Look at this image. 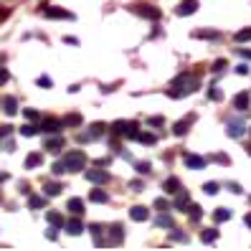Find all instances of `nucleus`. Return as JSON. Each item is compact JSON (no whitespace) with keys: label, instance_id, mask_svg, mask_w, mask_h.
I'll return each mask as SVG.
<instances>
[{"label":"nucleus","instance_id":"2f4dec72","mask_svg":"<svg viewBox=\"0 0 251 251\" xmlns=\"http://www.w3.org/2000/svg\"><path fill=\"white\" fill-rule=\"evenodd\" d=\"M188 211H190V218H193V221H201V205L190 203V205H188Z\"/></svg>","mask_w":251,"mask_h":251},{"label":"nucleus","instance_id":"dca6fc26","mask_svg":"<svg viewBox=\"0 0 251 251\" xmlns=\"http://www.w3.org/2000/svg\"><path fill=\"white\" fill-rule=\"evenodd\" d=\"M3 112L8 114V117H13L18 112V101H16V97H5L3 99Z\"/></svg>","mask_w":251,"mask_h":251},{"label":"nucleus","instance_id":"2eb2a0df","mask_svg":"<svg viewBox=\"0 0 251 251\" xmlns=\"http://www.w3.org/2000/svg\"><path fill=\"white\" fill-rule=\"evenodd\" d=\"M122 239H125V228H122L120 224H114L112 231H109V241H107V244H120Z\"/></svg>","mask_w":251,"mask_h":251},{"label":"nucleus","instance_id":"473e14b6","mask_svg":"<svg viewBox=\"0 0 251 251\" xmlns=\"http://www.w3.org/2000/svg\"><path fill=\"white\" fill-rule=\"evenodd\" d=\"M203 193L216 196V193H218V183H213V180H211V183H205V185H203Z\"/></svg>","mask_w":251,"mask_h":251},{"label":"nucleus","instance_id":"6ab92c4d","mask_svg":"<svg viewBox=\"0 0 251 251\" xmlns=\"http://www.w3.org/2000/svg\"><path fill=\"white\" fill-rule=\"evenodd\" d=\"M188 205H190V196L183 193V190H178V198H175V208H178V211H185Z\"/></svg>","mask_w":251,"mask_h":251},{"label":"nucleus","instance_id":"f8f14e48","mask_svg":"<svg viewBox=\"0 0 251 251\" xmlns=\"http://www.w3.org/2000/svg\"><path fill=\"white\" fill-rule=\"evenodd\" d=\"M66 231H69L71 236H79V233H84V224L79 221V216H76V218H71V221H66Z\"/></svg>","mask_w":251,"mask_h":251},{"label":"nucleus","instance_id":"cd10ccee","mask_svg":"<svg viewBox=\"0 0 251 251\" xmlns=\"http://www.w3.org/2000/svg\"><path fill=\"white\" fill-rule=\"evenodd\" d=\"M41 160H43V157H41L38 152H33V155H28V160H25V168H28V170H31V168H36V165H41Z\"/></svg>","mask_w":251,"mask_h":251},{"label":"nucleus","instance_id":"4468645a","mask_svg":"<svg viewBox=\"0 0 251 251\" xmlns=\"http://www.w3.org/2000/svg\"><path fill=\"white\" fill-rule=\"evenodd\" d=\"M66 211H71L74 216H81V213H84V201H81V198H71V201L66 203Z\"/></svg>","mask_w":251,"mask_h":251},{"label":"nucleus","instance_id":"0eeeda50","mask_svg":"<svg viewBox=\"0 0 251 251\" xmlns=\"http://www.w3.org/2000/svg\"><path fill=\"white\" fill-rule=\"evenodd\" d=\"M196 10H198V0H183L175 13H178V16H193Z\"/></svg>","mask_w":251,"mask_h":251},{"label":"nucleus","instance_id":"bb28decb","mask_svg":"<svg viewBox=\"0 0 251 251\" xmlns=\"http://www.w3.org/2000/svg\"><path fill=\"white\" fill-rule=\"evenodd\" d=\"M43 205H46V198H41V196L28 198V208H43Z\"/></svg>","mask_w":251,"mask_h":251},{"label":"nucleus","instance_id":"b1692460","mask_svg":"<svg viewBox=\"0 0 251 251\" xmlns=\"http://www.w3.org/2000/svg\"><path fill=\"white\" fill-rule=\"evenodd\" d=\"M137 142H142V145H155V135H152V132H137V137H135Z\"/></svg>","mask_w":251,"mask_h":251},{"label":"nucleus","instance_id":"6e6d98bb","mask_svg":"<svg viewBox=\"0 0 251 251\" xmlns=\"http://www.w3.org/2000/svg\"><path fill=\"white\" fill-rule=\"evenodd\" d=\"M0 104H3V101H0Z\"/></svg>","mask_w":251,"mask_h":251},{"label":"nucleus","instance_id":"c756f323","mask_svg":"<svg viewBox=\"0 0 251 251\" xmlns=\"http://www.w3.org/2000/svg\"><path fill=\"white\" fill-rule=\"evenodd\" d=\"M157 226H162V228H173V218L162 213V216L157 218Z\"/></svg>","mask_w":251,"mask_h":251},{"label":"nucleus","instance_id":"72a5a7b5","mask_svg":"<svg viewBox=\"0 0 251 251\" xmlns=\"http://www.w3.org/2000/svg\"><path fill=\"white\" fill-rule=\"evenodd\" d=\"M196 36H198V38H213V41H216V38H221V33H218V31H198Z\"/></svg>","mask_w":251,"mask_h":251},{"label":"nucleus","instance_id":"de8ad7c7","mask_svg":"<svg viewBox=\"0 0 251 251\" xmlns=\"http://www.w3.org/2000/svg\"><path fill=\"white\" fill-rule=\"evenodd\" d=\"M25 117L28 120H38V112L36 109H25Z\"/></svg>","mask_w":251,"mask_h":251},{"label":"nucleus","instance_id":"c85d7f7f","mask_svg":"<svg viewBox=\"0 0 251 251\" xmlns=\"http://www.w3.org/2000/svg\"><path fill=\"white\" fill-rule=\"evenodd\" d=\"M233 38L239 41V43H244V41H251V28H244V31H239V33H236Z\"/></svg>","mask_w":251,"mask_h":251},{"label":"nucleus","instance_id":"393cba45","mask_svg":"<svg viewBox=\"0 0 251 251\" xmlns=\"http://www.w3.org/2000/svg\"><path fill=\"white\" fill-rule=\"evenodd\" d=\"M89 201H92V203H107V201H109V196L104 193V190H99V188H97V190H92Z\"/></svg>","mask_w":251,"mask_h":251},{"label":"nucleus","instance_id":"7c9ffc66","mask_svg":"<svg viewBox=\"0 0 251 251\" xmlns=\"http://www.w3.org/2000/svg\"><path fill=\"white\" fill-rule=\"evenodd\" d=\"M36 132H38V127H33V125H23L21 127V135H25V137H33Z\"/></svg>","mask_w":251,"mask_h":251},{"label":"nucleus","instance_id":"49530a36","mask_svg":"<svg viewBox=\"0 0 251 251\" xmlns=\"http://www.w3.org/2000/svg\"><path fill=\"white\" fill-rule=\"evenodd\" d=\"M10 129H13V127H8V125H3V127H0V140H3V137H8V135H10Z\"/></svg>","mask_w":251,"mask_h":251},{"label":"nucleus","instance_id":"f03ea898","mask_svg":"<svg viewBox=\"0 0 251 251\" xmlns=\"http://www.w3.org/2000/svg\"><path fill=\"white\" fill-rule=\"evenodd\" d=\"M61 162H64L66 173H79V170H84V165H86V155H84L81 150H71V152L64 155Z\"/></svg>","mask_w":251,"mask_h":251},{"label":"nucleus","instance_id":"5fc2aeb1","mask_svg":"<svg viewBox=\"0 0 251 251\" xmlns=\"http://www.w3.org/2000/svg\"><path fill=\"white\" fill-rule=\"evenodd\" d=\"M246 224H249V226H251V213H249V216H246Z\"/></svg>","mask_w":251,"mask_h":251},{"label":"nucleus","instance_id":"1a4fd4ad","mask_svg":"<svg viewBox=\"0 0 251 251\" xmlns=\"http://www.w3.org/2000/svg\"><path fill=\"white\" fill-rule=\"evenodd\" d=\"M233 107L239 109V112H246V109L251 107V97H249L246 92H241V94H236V97H233Z\"/></svg>","mask_w":251,"mask_h":251},{"label":"nucleus","instance_id":"20e7f679","mask_svg":"<svg viewBox=\"0 0 251 251\" xmlns=\"http://www.w3.org/2000/svg\"><path fill=\"white\" fill-rule=\"evenodd\" d=\"M61 127H64L61 120H53V117H49V120H43V122H41L38 129H41V132H46V135H56V132L61 129Z\"/></svg>","mask_w":251,"mask_h":251},{"label":"nucleus","instance_id":"f704fd0d","mask_svg":"<svg viewBox=\"0 0 251 251\" xmlns=\"http://www.w3.org/2000/svg\"><path fill=\"white\" fill-rule=\"evenodd\" d=\"M224 69H228V61H226V58H218V61L213 64V71H216V74H221Z\"/></svg>","mask_w":251,"mask_h":251},{"label":"nucleus","instance_id":"58836bf2","mask_svg":"<svg viewBox=\"0 0 251 251\" xmlns=\"http://www.w3.org/2000/svg\"><path fill=\"white\" fill-rule=\"evenodd\" d=\"M216 162H221V165H231V157L228 155H213Z\"/></svg>","mask_w":251,"mask_h":251},{"label":"nucleus","instance_id":"423d86ee","mask_svg":"<svg viewBox=\"0 0 251 251\" xmlns=\"http://www.w3.org/2000/svg\"><path fill=\"white\" fill-rule=\"evenodd\" d=\"M135 10L140 13V16L150 18V21H160V16H162V13H160L155 5H135Z\"/></svg>","mask_w":251,"mask_h":251},{"label":"nucleus","instance_id":"a878e982","mask_svg":"<svg viewBox=\"0 0 251 251\" xmlns=\"http://www.w3.org/2000/svg\"><path fill=\"white\" fill-rule=\"evenodd\" d=\"M228 218H231V211L228 208H216V213H213L216 224H224V221H228Z\"/></svg>","mask_w":251,"mask_h":251},{"label":"nucleus","instance_id":"c03bdc74","mask_svg":"<svg viewBox=\"0 0 251 251\" xmlns=\"http://www.w3.org/2000/svg\"><path fill=\"white\" fill-rule=\"evenodd\" d=\"M162 122H165L162 117H150V120H147V125H152V127H160Z\"/></svg>","mask_w":251,"mask_h":251},{"label":"nucleus","instance_id":"9d476101","mask_svg":"<svg viewBox=\"0 0 251 251\" xmlns=\"http://www.w3.org/2000/svg\"><path fill=\"white\" fill-rule=\"evenodd\" d=\"M193 122H196V114H188V120H180L178 125L173 127V132H175V135H178V137H183L185 132H188V127L193 125Z\"/></svg>","mask_w":251,"mask_h":251},{"label":"nucleus","instance_id":"864d4df0","mask_svg":"<svg viewBox=\"0 0 251 251\" xmlns=\"http://www.w3.org/2000/svg\"><path fill=\"white\" fill-rule=\"evenodd\" d=\"M239 53H241L244 58H251V51H244V49H239Z\"/></svg>","mask_w":251,"mask_h":251},{"label":"nucleus","instance_id":"4be33fe9","mask_svg":"<svg viewBox=\"0 0 251 251\" xmlns=\"http://www.w3.org/2000/svg\"><path fill=\"white\" fill-rule=\"evenodd\" d=\"M61 122H64V127H79L81 125V114H66Z\"/></svg>","mask_w":251,"mask_h":251},{"label":"nucleus","instance_id":"a19ab883","mask_svg":"<svg viewBox=\"0 0 251 251\" xmlns=\"http://www.w3.org/2000/svg\"><path fill=\"white\" fill-rule=\"evenodd\" d=\"M129 188L135 190V193H140V190L145 188V183H142V180H132V183H129Z\"/></svg>","mask_w":251,"mask_h":251},{"label":"nucleus","instance_id":"37998d69","mask_svg":"<svg viewBox=\"0 0 251 251\" xmlns=\"http://www.w3.org/2000/svg\"><path fill=\"white\" fill-rule=\"evenodd\" d=\"M226 188L231 190V193H244V190H241V185H239V183H226Z\"/></svg>","mask_w":251,"mask_h":251},{"label":"nucleus","instance_id":"412c9836","mask_svg":"<svg viewBox=\"0 0 251 251\" xmlns=\"http://www.w3.org/2000/svg\"><path fill=\"white\" fill-rule=\"evenodd\" d=\"M216 239H218V231H216V228H205V231L201 233V241H203V244H213Z\"/></svg>","mask_w":251,"mask_h":251},{"label":"nucleus","instance_id":"4c0bfd02","mask_svg":"<svg viewBox=\"0 0 251 251\" xmlns=\"http://www.w3.org/2000/svg\"><path fill=\"white\" fill-rule=\"evenodd\" d=\"M155 208H160V211H168V208H170V203H168L165 198H157V201H155Z\"/></svg>","mask_w":251,"mask_h":251},{"label":"nucleus","instance_id":"8fccbe9b","mask_svg":"<svg viewBox=\"0 0 251 251\" xmlns=\"http://www.w3.org/2000/svg\"><path fill=\"white\" fill-rule=\"evenodd\" d=\"M38 84H41V86H51V79H49V76H38Z\"/></svg>","mask_w":251,"mask_h":251},{"label":"nucleus","instance_id":"6e6552de","mask_svg":"<svg viewBox=\"0 0 251 251\" xmlns=\"http://www.w3.org/2000/svg\"><path fill=\"white\" fill-rule=\"evenodd\" d=\"M183 160H185V168H190V170H201V168H205V157H198V155H183Z\"/></svg>","mask_w":251,"mask_h":251},{"label":"nucleus","instance_id":"5701e85b","mask_svg":"<svg viewBox=\"0 0 251 251\" xmlns=\"http://www.w3.org/2000/svg\"><path fill=\"white\" fill-rule=\"evenodd\" d=\"M43 190H46V196L49 198H53V196H58V193H61V183H46V185H43Z\"/></svg>","mask_w":251,"mask_h":251},{"label":"nucleus","instance_id":"f3484780","mask_svg":"<svg viewBox=\"0 0 251 251\" xmlns=\"http://www.w3.org/2000/svg\"><path fill=\"white\" fill-rule=\"evenodd\" d=\"M162 190H165V193H178V190H180V180L178 178H168L165 183H162Z\"/></svg>","mask_w":251,"mask_h":251},{"label":"nucleus","instance_id":"79ce46f5","mask_svg":"<svg viewBox=\"0 0 251 251\" xmlns=\"http://www.w3.org/2000/svg\"><path fill=\"white\" fill-rule=\"evenodd\" d=\"M53 173H56V175L66 173V168H64V162H61V160H58V162H53Z\"/></svg>","mask_w":251,"mask_h":251},{"label":"nucleus","instance_id":"7ed1b4c3","mask_svg":"<svg viewBox=\"0 0 251 251\" xmlns=\"http://www.w3.org/2000/svg\"><path fill=\"white\" fill-rule=\"evenodd\" d=\"M84 178L89 180V183L104 185V183H109V173H107V170H86V173H84Z\"/></svg>","mask_w":251,"mask_h":251},{"label":"nucleus","instance_id":"aec40b11","mask_svg":"<svg viewBox=\"0 0 251 251\" xmlns=\"http://www.w3.org/2000/svg\"><path fill=\"white\" fill-rule=\"evenodd\" d=\"M46 150H51V152L64 150V137H51V140H46Z\"/></svg>","mask_w":251,"mask_h":251},{"label":"nucleus","instance_id":"ddd939ff","mask_svg":"<svg viewBox=\"0 0 251 251\" xmlns=\"http://www.w3.org/2000/svg\"><path fill=\"white\" fill-rule=\"evenodd\" d=\"M244 125H239V122H233V120H228L226 122V132H228V137H241L244 135Z\"/></svg>","mask_w":251,"mask_h":251},{"label":"nucleus","instance_id":"09e8293b","mask_svg":"<svg viewBox=\"0 0 251 251\" xmlns=\"http://www.w3.org/2000/svg\"><path fill=\"white\" fill-rule=\"evenodd\" d=\"M236 74H241V76H244V74H249V66H246V64H241V66H236Z\"/></svg>","mask_w":251,"mask_h":251},{"label":"nucleus","instance_id":"ea45409f","mask_svg":"<svg viewBox=\"0 0 251 251\" xmlns=\"http://www.w3.org/2000/svg\"><path fill=\"white\" fill-rule=\"evenodd\" d=\"M208 97H211L213 101H218V99H221V97H224V94H221V89H218V86H213V89L208 92Z\"/></svg>","mask_w":251,"mask_h":251},{"label":"nucleus","instance_id":"3c124183","mask_svg":"<svg viewBox=\"0 0 251 251\" xmlns=\"http://www.w3.org/2000/svg\"><path fill=\"white\" fill-rule=\"evenodd\" d=\"M5 81H8V71L0 69V84H5Z\"/></svg>","mask_w":251,"mask_h":251},{"label":"nucleus","instance_id":"f257e3e1","mask_svg":"<svg viewBox=\"0 0 251 251\" xmlns=\"http://www.w3.org/2000/svg\"><path fill=\"white\" fill-rule=\"evenodd\" d=\"M198 89V79L193 76V74H180V76H175V81H173V89L168 92L173 99H180V97H185V94H193Z\"/></svg>","mask_w":251,"mask_h":251},{"label":"nucleus","instance_id":"a211bd4d","mask_svg":"<svg viewBox=\"0 0 251 251\" xmlns=\"http://www.w3.org/2000/svg\"><path fill=\"white\" fill-rule=\"evenodd\" d=\"M46 218H49V224H51V226H56V228H61V226H66V221H64V216H61V213H56V211H49V213H46Z\"/></svg>","mask_w":251,"mask_h":251},{"label":"nucleus","instance_id":"39448f33","mask_svg":"<svg viewBox=\"0 0 251 251\" xmlns=\"http://www.w3.org/2000/svg\"><path fill=\"white\" fill-rule=\"evenodd\" d=\"M129 218L137 221V224H142V221L150 218V208H145V205H132V208H129Z\"/></svg>","mask_w":251,"mask_h":251},{"label":"nucleus","instance_id":"603ef678","mask_svg":"<svg viewBox=\"0 0 251 251\" xmlns=\"http://www.w3.org/2000/svg\"><path fill=\"white\" fill-rule=\"evenodd\" d=\"M99 231H101V226H99V224H94V226H92V233H94V236H99Z\"/></svg>","mask_w":251,"mask_h":251},{"label":"nucleus","instance_id":"9b49d317","mask_svg":"<svg viewBox=\"0 0 251 251\" xmlns=\"http://www.w3.org/2000/svg\"><path fill=\"white\" fill-rule=\"evenodd\" d=\"M43 16H46V18H66V21L74 18L71 13L64 10V8H46V10H43Z\"/></svg>","mask_w":251,"mask_h":251},{"label":"nucleus","instance_id":"a18cd8bd","mask_svg":"<svg viewBox=\"0 0 251 251\" xmlns=\"http://www.w3.org/2000/svg\"><path fill=\"white\" fill-rule=\"evenodd\" d=\"M170 236H173V239H175V241H188V236H183L180 231H173Z\"/></svg>","mask_w":251,"mask_h":251},{"label":"nucleus","instance_id":"c9c22d12","mask_svg":"<svg viewBox=\"0 0 251 251\" xmlns=\"http://www.w3.org/2000/svg\"><path fill=\"white\" fill-rule=\"evenodd\" d=\"M104 129H107V125H101V122H94V125H92V135H94V137H99V135H101V132H104Z\"/></svg>","mask_w":251,"mask_h":251},{"label":"nucleus","instance_id":"e433bc0d","mask_svg":"<svg viewBox=\"0 0 251 251\" xmlns=\"http://www.w3.org/2000/svg\"><path fill=\"white\" fill-rule=\"evenodd\" d=\"M135 168H137V173H140V175H145V173H150V170H152V165H150V162H137Z\"/></svg>","mask_w":251,"mask_h":251}]
</instances>
